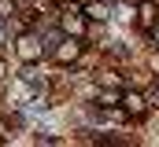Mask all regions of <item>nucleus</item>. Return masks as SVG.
I'll return each mask as SVG.
<instances>
[{
	"mask_svg": "<svg viewBox=\"0 0 159 147\" xmlns=\"http://www.w3.org/2000/svg\"><path fill=\"white\" fill-rule=\"evenodd\" d=\"M4 74H7V66H4V55H0V81H4Z\"/></svg>",
	"mask_w": 159,
	"mask_h": 147,
	"instance_id": "4468645a",
	"label": "nucleus"
},
{
	"mask_svg": "<svg viewBox=\"0 0 159 147\" xmlns=\"http://www.w3.org/2000/svg\"><path fill=\"white\" fill-rule=\"evenodd\" d=\"M81 11H85V19H93V22H100V26H104V22L111 19V7H107V4H100V0H93V4H85Z\"/></svg>",
	"mask_w": 159,
	"mask_h": 147,
	"instance_id": "423d86ee",
	"label": "nucleus"
},
{
	"mask_svg": "<svg viewBox=\"0 0 159 147\" xmlns=\"http://www.w3.org/2000/svg\"><path fill=\"white\" fill-rule=\"evenodd\" d=\"M52 59H56V63H63V66H67V63H78V59H81L78 37H63V40L52 48Z\"/></svg>",
	"mask_w": 159,
	"mask_h": 147,
	"instance_id": "f03ea898",
	"label": "nucleus"
},
{
	"mask_svg": "<svg viewBox=\"0 0 159 147\" xmlns=\"http://www.w3.org/2000/svg\"><path fill=\"white\" fill-rule=\"evenodd\" d=\"M96 81H104L107 88H115V85H119V74H96Z\"/></svg>",
	"mask_w": 159,
	"mask_h": 147,
	"instance_id": "9b49d317",
	"label": "nucleus"
},
{
	"mask_svg": "<svg viewBox=\"0 0 159 147\" xmlns=\"http://www.w3.org/2000/svg\"><path fill=\"white\" fill-rule=\"evenodd\" d=\"M59 26H63V33H67V37L85 33V11H81L78 4H67L63 15H59Z\"/></svg>",
	"mask_w": 159,
	"mask_h": 147,
	"instance_id": "f257e3e1",
	"label": "nucleus"
},
{
	"mask_svg": "<svg viewBox=\"0 0 159 147\" xmlns=\"http://www.w3.org/2000/svg\"><path fill=\"white\" fill-rule=\"evenodd\" d=\"M137 22H141L144 30H152V26L159 22V7L152 4V0H141V4H137Z\"/></svg>",
	"mask_w": 159,
	"mask_h": 147,
	"instance_id": "39448f33",
	"label": "nucleus"
},
{
	"mask_svg": "<svg viewBox=\"0 0 159 147\" xmlns=\"http://www.w3.org/2000/svg\"><path fill=\"white\" fill-rule=\"evenodd\" d=\"M119 99H122V92L119 88H104V92H96V103H100V107H119Z\"/></svg>",
	"mask_w": 159,
	"mask_h": 147,
	"instance_id": "6e6552de",
	"label": "nucleus"
},
{
	"mask_svg": "<svg viewBox=\"0 0 159 147\" xmlns=\"http://www.w3.org/2000/svg\"><path fill=\"white\" fill-rule=\"evenodd\" d=\"M19 77H22V85H30V88H44V74H41L34 63H26V70L19 74Z\"/></svg>",
	"mask_w": 159,
	"mask_h": 147,
	"instance_id": "0eeeda50",
	"label": "nucleus"
},
{
	"mask_svg": "<svg viewBox=\"0 0 159 147\" xmlns=\"http://www.w3.org/2000/svg\"><path fill=\"white\" fill-rule=\"evenodd\" d=\"M15 15V0H0V19H11Z\"/></svg>",
	"mask_w": 159,
	"mask_h": 147,
	"instance_id": "9d476101",
	"label": "nucleus"
},
{
	"mask_svg": "<svg viewBox=\"0 0 159 147\" xmlns=\"http://www.w3.org/2000/svg\"><path fill=\"white\" fill-rule=\"evenodd\" d=\"M4 40H7V33H4V26H0V44H4Z\"/></svg>",
	"mask_w": 159,
	"mask_h": 147,
	"instance_id": "2eb2a0df",
	"label": "nucleus"
},
{
	"mask_svg": "<svg viewBox=\"0 0 159 147\" xmlns=\"http://www.w3.org/2000/svg\"><path fill=\"white\" fill-rule=\"evenodd\" d=\"M148 107H159V85L152 88V99H148Z\"/></svg>",
	"mask_w": 159,
	"mask_h": 147,
	"instance_id": "f8f14e48",
	"label": "nucleus"
},
{
	"mask_svg": "<svg viewBox=\"0 0 159 147\" xmlns=\"http://www.w3.org/2000/svg\"><path fill=\"white\" fill-rule=\"evenodd\" d=\"M148 33H152V40H156V44H159V22H156V26H152V30H148Z\"/></svg>",
	"mask_w": 159,
	"mask_h": 147,
	"instance_id": "ddd939ff",
	"label": "nucleus"
},
{
	"mask_svg": "<svg viewBox=\"0 0 159 147\" xmlns=\"http://www.w3.org/2000/svg\"><path fill=\"white\" fill-rule=\"evenodd\" d=\"M115 19H122V22H137V7H133L129 0H122V4H115Z\"/></svg>",
	"mask_w": 159,
	"mask_h": 147,
	"instance_id": "1a4fd4ad",
	"label": "nucleus"
},
{
	"mask_svg": "<svg viewBox=\"0 0 159 147\" xmlns=\"http://www.w3.org/2000/svg\"><path fill=\"white\" fill-rule=\"evenodd\" d=\"M122 110H126V114H129V118H141V114H144V110H148V99H144V96H141V92H122Z\"/></svg>",
	"mask_w": 159,
	"mask_h": 147,
	"instance_id": "20e7f679",
	"label": "nucleus"
},
{
	"mask_svg": "<svg viewBox=\"0 0 159 147\" xmlns=\"http://www.w3.org/2000/svg\"><path fill=\"white\" fill-rule=\"evenodd\" d=\"M15 48H19V59H22V63H37L41 55H44V44H41V37H34V33H22Z\"/></svg>",
	"mask_w": 159,
	"mask_h": 147,
	"instance_id": "7ed1b4c3",
	"label": "nucleus"
}]
</instances>
